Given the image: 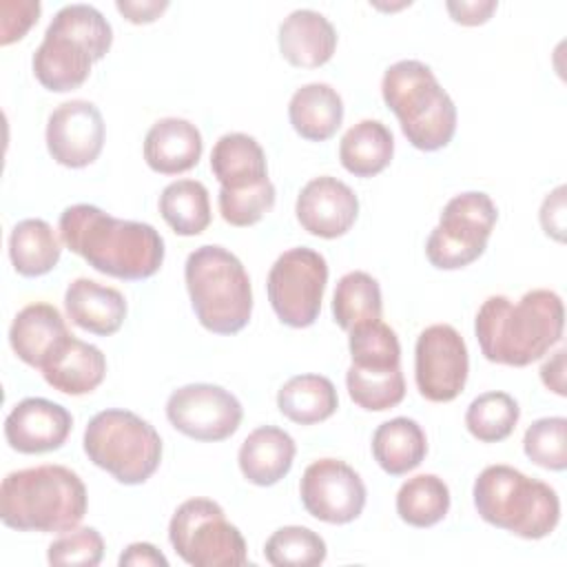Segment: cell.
<instances>
[{"label":"cell","mask_w":567,"mask_h":567,"mask_svg":"<svg viewBox=\"0 0 567 567\" xmlns=\"http://www.w3.org/2000/svg\"><path fill=\"white\" fill-rule=\"evenodd\" d=\"M381 288L372 275L363 270H352L337 281L332 297V315L341 330L350 332L352 328L365 321H377L381 319Z\"/></svg>","instance_id":"4dcf8cb0"},{"label":"cell","mask_w":567,"mask_h":567,"mask_svg":"<svg viewBox=\"0 0 567 567\" xmlns=\"http://www.w3.org/2000/svg\"><path fill=\"white\" fill-rule=\"evenodd\" d=\"M62 255V241L44 219L29 217L18 221L9 235V259L22 277L51 272Z\"/></svg>","instance_id":"83f0119b"},{"label":"cell","mask_w":567,"mask_h":567,"mask_svg":"<svg viewBox=\"0 0 567 567\" xmlns=\"http://www.w3.org/2000/svg\"><path fill=\"white\" fill-rule=\"evenodd\" d=\"M523 450L538 467L563 472L567 467V419L545 416L534 421L525 430Z\"/></svg>","instance_id":"8d00e7d4"},{"label":"cell","mask_w":567,"mask_h":567,"mask_svg":"<svg viewBox=\"0 0 567 567\" xmlns=\"http://www.w3.org/2000/svg\"><path fill=\"white\" fill-rule=\"evenodd\" d=\"M168 540L193 567H239L248 560L241 532L210 498L184 501L168 523Z\"/></svg>","instance_id":"9c48e42d"},{"label":"cell","mask_w":567,"mask_h":567,"mask_svg":"<svg viewBox=\"0 0 567 567\" xmlns=\"http://www.w3.org/2000/svg\"><path fill=\"white\" fill-rule=\"evenodd\" d=\"M394 155L392 131L379 120H361L339 142L341 166L354 177H374L388 168Z\"/></svg>","instance_id":"4316f807"},{"label":"cell","mask_w":567,"mask_h":567,"mask_svg":"<svg viewBox=\"0 0 567 567\" xmlns=\"http://www.w3.org/2000/svg\"><path fill=\"white\" fill-rule=\"evenodd\" d=\"M427 454L423 427L408 416L381 423L372 434V456L390 476H403L421 465Z\"/></svg>","instance_id":"484cf974"},{"label":"cell","mask_w":567,"mask_h":567,"mask_svg":"<svg viewBox=\"0 0 567 567\" xmlns=\"http://www.w3.org/2000/svg\"><path fill=\"white\" fill-rule=\"evenodd\" d=\"M204 151L199 128L184 117L157 120L144 137V159L162 175L186 173L197 166Z\"/></svg>","instance_id":"44dd1931"},{"label":"cell","mask_w":567,"mask_h":567,"mask_svg":"<svg viewBox=\"0 0 567 567\" xmlns=\"http://www.w3.org/2000/svg\"><path fill=\"white\" fill-rule=\"evenodd\" d=\"M264 556L275 567H315L328 556L326 540L301 525H286L270 534Z\"/></svg>","instance_id":"d590c367"},{"label":"cell","mask_w":567,"mask_h":567,"mask_svg":"<svg viewBox=\"0 0 567 567\" xmlns=\"http://www.w3.org/2000/svg\"><path fill=\"white\" fill-rule=\"evenodd\" d=\"M467 346L450 323L427 326L414 348V381L423 399L432 403L454 401L467 381Z\"/></svg>","instance_id":"4fadbf2b"},{"label":"cell","mask_w":567,"mask_h":567,"mask_svg":"<svg viewBox=\"0 0 567 567\" xmlns=\"http://www.w3.org/2000/svg\"><path fill=\"white\" fill-rule=\"evenodd\" d=\"M275 186L270 179L246 188V190H226L219 188L217 195V204H219V213L224 217L226 224L237 226V228H246L257 224L268 210H272L275 206Z\"/></svg>","instance_id":"74e56055"},{"label":"cell","mask_w":567,"mask_h":567,"mask_svg":"<svg viewBox=\"0 0 567 567\" xmlns=\"http://www.w3.org/2000/svg\"><path fill=\"white\" fill-rule=\"evenodd\" d=\"M299 496L312 518L346 525L361 516L368 494L361 476L348 463L319 458L303 470Z\"/></svg>","instance_id":"5bb4252c"},{"label":"cell","mask_w":567,"mask_h":567,"mask_svg":"<svg viewBox=\"0 0 567 567\" xmlns=\"http://www.w3.org/2000/svg\"><path fill=\"white\" fill-rule=\"evenodd\" d=\"M159 215L182 237L199 235L210 224L208 190L197 179L171 182L159 195Z\"/></svg>","instance_id":"f546056e"},{"label":"cell","mask_w":567,"mask_h":567,"mask_svg":"<svg viewBox=\"0 0 567 567\" xmlns=\"http://www.w3.org/2000/svg\"><path fill=\"white\" fill-rule=\"evenodd\" d=\"M450 512V487L436 474H416L396 492V514L412 527H432Z\"/></svg>","instance_id":"1f68e13d"},{"label":"cell","mask_w":567,"mask_h":567,"mask_svg":"<svg viewBox=\"0 0 567 567\" xmlns=\"http://www.w3.org/2000/svg\"><path fill=\"white\" fill-rule=\"evenodd\" d=\"M166 419L188 439L217 443L239 430L244 408L239 399L221 385L188 383L171 392Z\"/></svg>","instance_id":"7c38bea8"},{"label":"cell","mask_w":567,"mask_h":567,"mask_svg":"<svg viewBox=\"0 0 567 567\" xmlns=\"http://www.w3.org/2000/svg\"><path fill=\"white\" fill-rule=\"evenodd\" d=\"M277 408L292 423H321L339 408L337 388L323 374H297L279 388Z\"/></svg>","instance_id":"f1b7e54d"},{"label":"cell","mask_w":567,"mask_h":567,"mask_svg":"<svg viewBox=\"0 0 567 567\" xmlns=\"http://www.w3.org/2000/svg\"><path fill=\"white\" fill-rule=\"evenodd\" d=\"M348 348H350L354 368H363V370L401 368L399 337L381 319L365 321V323L352 328Z\"/></svg>","instance_id":"e575fe53"},{"label":"cell","mask_w":567,"mask_h":567,"mask_svg":"<svg viewBox=\"0 0 567 567\" xmlns=\"http://www.w3.org/2000/svg\"><path fill=\"white\" fill-rule=\"evenodd\" d=\"M210 171L226 190H246L268 179L266 153L252 135L226 133L210 151Z\"/></svg>","instance_id":"cb8c5ba5"},{"label":"cell","mask_w":567,"mask_h":567,"mask_svg":"<svg viewBox=\"0 0 567 567\" xmlns=\"http://www.w3.org/2000/svg\"><path fill=\"white\" fill-rule=\"evenodd\" d=\"M104 556V538L95 527L69 529L55 538L47 549V560L51 565H80L95 567Z\"/></svg>","instance_id":"f35d334b"},{"label":"cell","mask_w":567,"mask_h":567,"mask_svg":"<svg viewBox=\"0 0 567 567\" xmlns=\"http://www.w3.org/2000/svg\"><path fill=\"white\" fill-rule=\"evenodd\" d=\"M184 281L197 321L215 334H237L252 315L250 277L224 246H199L184 264Z\"/></svg>","instance_id":"52a82bcc"},{"label":"cell","mask_w":567,"mask_h":567,"mask_svg":"<svg viewBox=\"0 0 567 567\" xmlns=\"http://www.w3.org/2000/svg\"><path fill=\"white\" fill-rule=\"evenodd\" d=\"M82 478L64 465L9 472L0 485V518L18 532H69L86 514Z\"/></svg>","instance_id":"3957f363"},{"label":"cell","mask_w":567,"mask_h":567,"mask_svg":"<svg viewBox=\"0 0 567 567\" xmlns=\"http://www.w3.org/2000/svg\"><path fill=\"white\" fill-rule=\"evenodd\" d=\"M520 416V408L507 392H483L478 394L465 412L467 432L481 443L505 441Z\"/></svg>","instance_id":"d6a6232c"},{"label":"cell","mask_w":567,"mask_h":567,"mask_svg":"<svg viewBox=\"0 0 567 567\" xmlns=\"http://www.w3.org/2000/svg\"><path fill=\"white\" fill-rule=\"evenodd\" d=\"M58 230L71 252L115 279H148L164 261V239L151 224L117 219L93 204L66 206Z\"/></svg>","instance_id":"6da1fadb"},{"label":"cell","mask_w":567,"mask_h":567,"mask_svg":"<svg viewBox=\"0 0 567 567\" xmlns=\"http://www.w3.org/2000/svg\"><path fill=\"white\" fill-rule=\"evenodd\" d=\"M565 328L558 292L534 288L516 303L505 295L487 297L474 319V332L487 361L525 368L554 348Z\"/></svg>","instance_id":"7a4b0ae2"},{"label":"cell","mask_w":567,"mask_h":567,"mask_svg":"<svg viewBox=\"0 0 567 567\" xmlns=\"http://www.w3.org/2000/svg\"><path fill=\"white\" fill-rule=\"evenodd\" d=\"M295 454L297 445L286 430L261 425L244 439L237 463L248 483L270 487L290 472Z\"/></svg>","instance_id":"603a6c76"},{"label":"cell","mask_w":567,"mask_h":567,"mask_svg":"<svg viewBox=\"0 0 567 567\" xmlns=\"http://www.w3.org/2000/svg\"><path fill=\"white\" fill-rule=\"evenodd\" d=\"M540 226L545 235L565 241V186L554 188L540 206Z\"/></svg>","instance_id":"60d3db41"},{"label":"cell","mask_w":567,"mask_h":567,"mask_svg":"<svg viewBox=\"0 0 567 567\" xmlns=\"http://www.w3.org/2000/svg\"><path fill=\"white\" fill-rule=\"evenodd\" d=\"M498 219L496 204L487 193L467 190L454 195L425 241L427 261L439 270H458L476 261Z\"/></svg>","instance_id":"30bf717a"},{"label":"cell","mask_w":567,"mask_h":567,"mask_svg":"<svg viewBox=\"0 0 567 567\" xmlns=\"http://www.w3.org/2000/svg\"><path fill=\"white\" fill-rule=\"evenodd\" d=\"M478 516L525 540L549 536L560 520V501L551 485L509 465H487L474 481Z\"/></svg>","instance_id":"5b68a950"},{"label":"cell","mask_w":567,"mask_h":567,"mask_svg":"<svg viewBox=\"0 0 567 567\" xmlns=\"http://www.w3.org/2000/svg\"><path fill=\"white\" fill-rule=\"evenodd\" d=\"M288 117L297 135L303 140L326 142L343 122V100L330 84L310 82L292 93Z\"/></svg>","instance_id":"d4e9b609"},{"label":"cell","mask_w":567,"mask_h":567,"mask_svg":"<svg viewBox=\"0 0 567 567\" xmlns=\"http://www.w3.org/2000/svg\"><path fill=\"white\" fill-rule=\"evenodd\" d=\"M540 379L545 388L565 396V350H556L551 359H547L540 368Z\"/></svg>","instance_id":"f6af8a7d"},{"label":"cell","mask_w":567,"mask_h":567,"mask_svg":"<svg viewBox=\"0 0 567 567\" xmlns=\"http://www.w3.org/2000/svg\"><path fill=\"white\" fill-rule=\"evenodd\" d=\"M82 445L93 465L124 485L146 483L162 461L157 430L131 410L97 412L84 430Z\"/></svg>","instance_id":"ba28073f"},{"label":"cell","mask_w":567,"mask_h":567,"mask_svg":"<svg viewBox=\"0 0 567 567\" xmlns=\"http://www.w3.org/2000/svg\"><path fill=\"white\" fill-rule=\"evenodd\" d=\"M104 120L89 100H69L51 111L47 120V148L66 168L93 164L104 146Z\"/></svg>","instance_id":"9a60e30c"},{"label":"cell","mask_w":567,"mask_h":567,"mask_svg":"<svg viewBox=\"0 0 567 567\" xmlns=\"http://www.w3.org/2000/svg\"><path fill=\"white\" fill-rule=\"evenodd\" d=\"M295 213L306 233L321 239H337L357 221L359 199L346 182L321 175L301 188Z\"/></svg>","instance_id":"2e32d148"},{"label":"cell","mask_w":567,"mask_h":567,"mask_svg":"<svg viewBox=\"0 0 567 567\" xmlns=\"http://www.w3.org/2000/svg\"><path fill=\"white\" fill-rule=\"evenodd\" d=\"M498 2L494 0H461V2H447L445 9L450 11L452 20L465 27H476L489 20V16L496 11Z\"/></svg>","instance_id":"b9f144b4"},{"label":"cell","mask_w":567,"mask_h":567,"mask_svg":"<svg viewBox=\"0 0 567 567\" xmlns=\"http://www.w3.org/2000/svg\"><path fill=\"white\" fill-rule=\"evenodd\" d=\"M328 284V264L321 252L299 246L281 252L270 266L266 290L277 319L290 328L317 321Z\"/></svg>","instance_id":"8fae6325"},{"label":"cell","mask_w":567,"mask_h":567,"mask_svg":"<svg viewBox=\"0 0 567 567\" xmlns=\"http://www.w3.org/2000/svg\"><path fill=\"white\" fill-rule=\"evenodd\" d=\"M69 319L93 334H115L126 319V299L117 288L102 286L93 279L78 277L64 292Z\"/></svg>","instance_id":"7402d4cb"},{"label":"cell","mask_w":567,"mask_h":567,"mask_svg":"<svg viewBox=\"0 0 567 567\" xmlns=\"http://www.w3.org/2000/svg\"><path fill=\"white\" fill-rule=\"evenodd\" d=\"M346 385L350 399L368 412L390 410L405 396V379L401 368L363 370L350 365L346 372Z\"/></svg>","instance_id":"836d02e7"},{"label":"cell","mask_w":567,"mask_h":567,"mask_svg":"<svg viewBox=\"0 0 567 567\" xmlns=\"http://www.w3.org/2000/svg\"><path fill=\"white\" fill-rule=\"evenodd\" d=\"M62 312L44 301L24 306L11 321L9 343L11 350L31 368L42 370L49 354L69 337Z\"/></svg>","instance_id":"ffe728a7"},{"label":"cell","mask_w":567,"mask_h":567,"mask_svg":"<svg viewBox=\"0 0 567 567\" xmlns=\"http://www.w3.org/2000/svg\"><path fill=\"white\" fill-rule=\"evenodd\" d=\"M337 49L332 22L312 9H297L279 24V51L292 66H323Z\"/></svg>","instance_id":"d6986e66"},{"label":"cell","mask_w":567,"mask_h":567,"mask_svg":"<svg viewBox=\"0 0 567 567\" xmlns=\"http://www.w3.org/2000/svg\"><path fill=\"white\" fill-rule=\"evenodd\" d=\"M73 427L71 412L42 396L22 399L4 419V439L20 454L60 450Z\"/></svg>","instance_id":"e0dca14e"},{"label":"cell","mask_w":567,"mask_h":567,"mask_svg":"<svg viewBox=\"0 0 567 567\" xmlns=\"http://www.w3.org/2000/svg\"><path fill=\"white\" fill-rule=\"evenodd\" d=\"M115 9L133 24H148L153 20H157L166 9L168 2L166 0H117Z\"/></svg>","instance_id":"7bdbcfd3"},{"label":"cell","mask_w":567,"mask_h":567,"mask_svg":"<svg viewBox=\"0 0 567 567\" xmlns=\"http://www.w3.org/2000/svg\"><path fill=\"white\" fill-rule=\"evenodd\" d=\"M111 42L113 29L95 7L66 4L53 16L44 40L33 53V75L53 93L80 89L93 62L109 53Z\"/></svg>","instance_id":"277c9868"},{"label":"cell","mask_w":567,"mask_h":567,"mask_svg":"<svg viewBox=\"0 0 567 567\" xmlns=\"http://www.w3.org/2000/svg\"><path fill=\"white\" fill-rule=\"evenodd\" d=\"M40 2L38 0H2L0 2V44L7 47L16 40H22L24 33L38 22L40 18Z\"/></svg>","instance_id":"ab89813d"},{"label":"cell","mask_w":567,"mask_h":567,"mask_svg":"<svg viewBox=\"0 0 567 567\" xmlns=\"http://www.w3.org/2000/svg\"><path fill=\"white\" fill-rule=\"evenodd\" d=\"M168 567L166 556L151 543H133L120 556V567Z\"/></svg>","instance_id":"ee69618b"},{"label":"cell","mask_w":567,"mask_h":567,"mask_svg":"<svg viewBox=\"0 0 567 567\" xmlns=\"http://www.w3.org/2000/svg\"><path fill=\"white\" fill-rule=\"evenodd\" d=\"M104 374L106 359L102 350L73 334H69L42 365L44 381L53 390L71 396L93 392L104 381Z\"/></svg>","instance_id":"ac0fdd59"},{"label":"cell","mask_w":567,"mask_h":567,"mask_svg":"<svg viewBox=\"0 0 567 567\" xmlns=\"http://www.w3.org/2000/svg\"><path fill=\"white\" fill-rule=\"evenodd\" d=\"M381 95L414 148L430 153L452 142L456 106L425 62L399 60L390 64L381 80Z\"/></svg>","instance_id":"8992f818"}]
</instances>
